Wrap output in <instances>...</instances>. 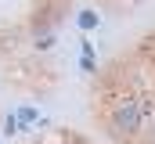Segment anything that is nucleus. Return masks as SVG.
Wrapping results in <instances>:
<instances>
[{
    "mask_svg": "<svg viewBox=\"0 0 155 144\" xmlns=\"http://www.w3.org/2000/svg\"><path fill=\"white\" fill-rule=\"evenodd\" d=\"M94 22H97V18H94V15H90V11H87V15H79V25H83V29H90V25H94Z\"/></svg>",
    "mask_w": 155,
    "mask_h": 144,
    "instance_id": "2",
    "label": "nucleus"
},
{
    "mask_svg": "<svg viewBox=\"0 0 155 144\" xmlns=\"http://www.w3.org/2000/svg\"><path fill=\"white\" fill-rule=\"evenodd\" d=\"M144 115H148V108L141 105L137 97H119L112 112H108V130L123 137V133H137L141 130V123H144Z\"/></svg>",
    "mask_w": 155,
    "mask_h": 144,
    "instance_id": "1",
    "label": "nucleus"
}]
</instances>
